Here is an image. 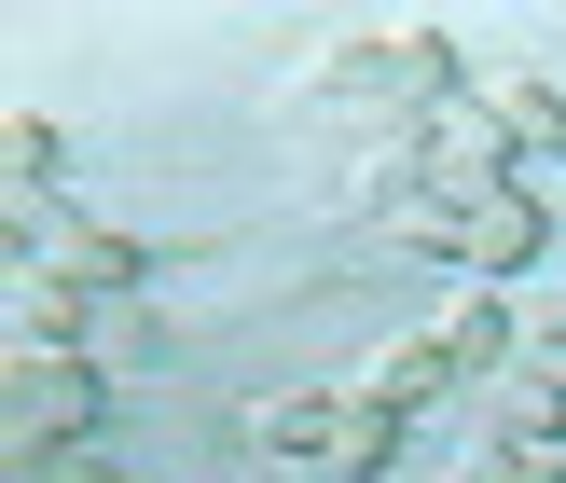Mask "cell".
Wrapping results in <instances>:
<instances>
[{"label": "cell", "mask_w": 566, "mask_h": 483, "mask_svg": "<svg viewBox=\"0 0 566 483\" xmlns=\"http://www.w3.org/2000/svg\"><path fill=\"white\" fill-rule=\"evenodd\" d=\"M470 55H457V28L442 14H359L346 42L318 55V97L346 111V125H374V111H442V97H470Z\"/></svg>", "instance_id": "obj_1"}, {"label": "cell", "mask_w": 566, "mask_h": 483, "mask_svg": "<svg viewBox=\"0 0 566 483\" xmlns=\"http://www.w3.org/2000/svg\"><path fill=\"white\" fill-rule=\"evenodd\" d=\"M97 414H111V374H97V359H0V470L83 456Z\"/></svg>", "instance_id": "obj_2"}, {"label": "cell", "mask_w": 566, "mask_h": 483, "mask_svg": "<svg viewBox=\"0 0 566 483\" xmlns=\"http://www.w3.org/2000/svg\"><path fill=\"white\" fill-rule=\"evenodd\" d=\"M14 263H42L55 291H83V304H138V291H153V249H138V235H111L97 208L28 221V235H14Z\"/></svg>", "instance_id": "obj_3"}, {"label": "cell", "mask_w": 566, "mask_h": 483, "mask_svg": "<svg viewBox=\"0 0 566 483\" xmlns=\"http://www.w3.org/2000/svg\"><path fill=\"white\" fill-rule=\"evenodd\" d=\"M539 235H553L539 180H525V193H457V276H470V291H512V276H539Z\"/></svg>", "instance_id": "obj_4"}, {"label": "cell", "mask_w": 566, "mask_h": 483, "mask_svg": "<svg viewBox=\"0 0 566 483\" xmlns=\"http://www.w3.org/2000/svg\"><path fill=\"white\" fill-rule=\"evenodd\" d=\"M429 153H442V193H525V180H539V166H525V138L484 111V83L429 111Z\"/></svg>", "instance_id": "obj_5"}, {"label": "cell", "mask_w": 566, "mask_h": 483, "mask_svg": "<svg viewBox=\"0 0 566 483\" xmlns=\"http://www.w3.org/2000/svg\"><path fill=\"white\" fill-rule=\"evenodd\" d=\"M429 346L457 359L470 387H497V374H512V346H525V304H512V291H470V276H457V304H429Z\"/></svg>", "instance_id": "obj_6"}, {"label": "cell", "mask_w": 566, "mask_h": 483, "mask_svg": "<svg viewBox=\"0 0 566 483\" xmlns=\"http://www.w3.org/2000/svg\"><path fill=\"white\" fill-rule=\"evenodd\" d=\"M346 180L374 193V221L401 208V193H429V180H442V153H429V111H374V125H359V153H346Z\"/></svg>", "instance_id": "obj_7"}, {"label": "cell", "mask_w": 566, "mask_h": 483, "mask_svg": "<svg viewBox=\"0 0 566 483\" xmlns=\"http://www.w3.org/2000/svg\"><path fill=\"white\" fill-rule=\"evenodd\" d=\"M83 318H97V304H83V291H55L42 263H14V276H0V346H14V359H83Z\"/></svg>", "instance_id": "obj_8"}, {"label": "cell", "mask_w": 566, "mask_h": 483, "mask_svg": "<svg viewBox=\"0 0 566 483\" xmlns=\"http://www.w3.org/2000/svg\"><path fill=\"white\" fill-rule=\"evenodd\" d=\"M359 387H374V401L401 414V429H415V414H442V401H470V374H457V359L429 346V332H401V346H374V359H359Z\"/></svg>", "instance_id": "obj_9"}, {"label": "cell", "mask_w": 566, "mask_h": 483, "mask_svg": "<svg viewBox=\"0 0 566 483\" xmlns=\"http://www.w3.org/2000/svg\"><path fill=\"white\" fill-rule=\"evenodd\" d=\"M332 414H346V387H276V401H249V456L318 470L332 456Z\"/></svg>", "instance_id": "obj_10"}, {"label": "cell", "mask_w": 566, "mask_h": 483, "mask_svg": "<svg viewBox=\"0 0 566 483\" xmlns=\"http://www.w3.org/2000/svg\"><path fill=\"white\" fill-rule=\"evenodd\" d=\"M55 180H70L55 125H42V111H14V125H0V208H14V235H28V221H55Z\"/></svg>", "instance_id": "obj_11"}, {"label": "cell", "mask_w": 566, "mask_h": 483, "mask_svg": "<svg viewBox=\"0 0 566 483\" xmlns=\"http://www.w3.org/2000/svg\"><path fill=\"white\" fill-rule=\"evenodd\" d=\"M401 470V414L374 401V387H346V414H332V456H318V483H387Z\"/></svg>", "instance_id": "obj_12"}, {"label": "cell", "mask_w": 566, "mask_h": 483, "mask_svg": "<svg viewBox=\"0 0 566 483\" xmlns=\"http://www.w3.org/2000/svg\"><path fill=\"white\" fill-rule=\"evenodd\" d=\"M484 111L525 138V166H566V97H553L539 70H484Z\"/></svg>", "instance_id": "obj_13"}, {"label": "cell", "mask_w": 566, "mask_h": 483, "mask_svg": "<svg viewBox=\"0 0 566 483\" xmlns=\"http://www.w3.org/2000/svg\"><path fill=\"white\" fill-rule=\"evenodd\" d=\"M457 483H566V442H512V429H470Z\"/></svg>", "instance_id": "obj_14"}, {"label": "cell", "mask_w": 566, "mask_h": 483, "mask_svg": "<svg viewBox=\"0 0 566 483\" xmlns=\"http://www.w3.org/2000/svg\"><path fill=\"white\" fill-rule=\"evenodd\" d=\"M83 359H97V374H153V359H166L153 304H97V318H83Z\"/></svg>", "instance_id": "obj_15"}, {"label": "cell", "mask_w": 566, "mask_h": 483, "mask_svg": "<svg viewBox=\"0 0 566 483\" xmlns=\"http://www.w3.org/2000/svg\"><path fill=\"white\" fill-rule=\"evenodd\" d=\"M387 249H415V263H442V276H457V193H401V208H387Z\"/></svg>", "instance_id": "obj_16"}, {"label": "cell", "mask_w": 566, "mask_h": 483, "mask_svg": "<svg viewBox=\"0 0 566 483\" xmlns=\"http://www.w3.org/2000/svg\"><path fill=\"white\" fill-rule=\"evenodd\" d=\"M0 483H111V456L83 442V456H42V470H0Z\"/></svg>", "instance_id": "obj_17"}]
</instances>
